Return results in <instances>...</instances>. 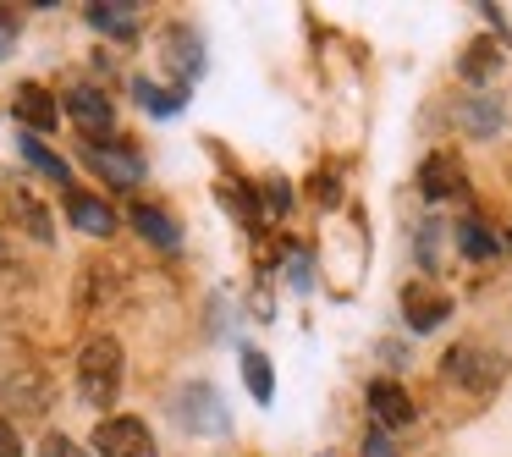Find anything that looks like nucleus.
Here are the masks:
<instances>
[{
	"instance_id": "1",
	"label": "nucleus",
	"mask_w": 512,
	"mask_h": 457,
	"mask_svg": "<svg viewBox=\"0 0 512 457\" xmlns=\"http://www.w3.org/2000/svg\"><path fill=\"white\" fill-rule=\"evenodd\" d=\"M78 391L89 408H111L122 397V342L116 336H94L78 353Z\"/></svg>"
},
{
	"instance_id": "2",
	"label": "nucleus",
	"mask_w": 512,
	"mask_h": 457,
	"mask_svg": "<svg viewBox=\"0 0 512 457\" xmlns=\"http://www.w3.org/2000/svg\"><path fill=\"white\" fill-rule=\"evenodd\" d=\"M94 452L100 457H155V435L133 413H105L94 424Z\"/></svg>"
},
{
	"instance_id": "3",
	"label": "nucleus",
	"mask_w": 512,
	"mask_h": 457,
	"mask_svg": "<svg viewBox=\"0 0 512 457\" xmlns=\"http://www.w3.org/2000/svg\"><path fill=\"white\" fill-rule=\"evenodd\" d=\"M177 419H182V430H193V435H226L232 430L226 402H221V391H215L210 380H193V386L177 391Z\"/></svg>"
},
{
	"instance_id": "4",
	"label": "nucleus",
	"mask_w": 512,
	"mask_h": 457,
	"mask_svg": "<svg viewBox=\"0 0 512 457\" xmlns=\"http://www.w3.org/2000/svg\"><path fill=\"white\" fill-rule=\"evenodd\" d=\"M446 375H452L457 386H468V391H490L501 380V358L485 353V347H474V342H463V347L446 353Z\"/></svg>"
},
{
	"instance_id": "5",
	"label": "nucleus",
	"mask_w": 512,
	"mask_h": 457,
	"mask_svg": "<svg viewBox=\"0 0 512 457\" xmlns=\"http://www.w3.org/2000/svg\"><path fill=\"white\" fill-rule=\"evenodd\" d=\"M83 160H89V166L100 171L105 182H111V188H127V182H144V160H138L127 144H111V138H105V144H89V149H83Z\"/></svg>"
},
{
	"instance_id": "6",
	"label": "nucleus",
	"mask_w": 512,
	"mask_h": 457,
	"mask_svg": "<svg viewBox=\"0 0 512 457\" xmlns=\"http://www.w3.org/2000/svg\"><path fill=\"white\" fill-rule=\"evenodd\" d=\"M402 320H408L413 331H435L441 320H452V298L424 287V281H408V287H402Z\"/></svg>"
},
{
	"instance_id": "7",
	"label": "nucleus",
	"mask_w": 512,
	"mask_h": 457,
	"mask_svg": "<svg viewBox=\"0 0 512 457\" xmlns=\"http://www.w3.org/2000/svg\"><path fill=\"white\" fill-rule=\"evenodd\" d=\"M67 116L78 122V133H89V138H111V127H116V105L105 100L100 89H72L67 94Z\"/></svg>"
},
{
	"instance_id": "8",
	"label": "nucleus",
	"mask_w": 512,
	"mask_h": 457,
	"mask_svg": "<svg viewBox=\"0 0 512 457\" xmlns=\"http://www.w3.org/2000/svg\"><path fill=\"white\" fill-rule=\"evenodd\" d=\"M369 413H375V430H402V424H413V397L397 380H375L369 386Z\"/></svg>"
},
{
	"instance_id": "9",
	"label": "nucleus",
	"mask_w": 512,
	"mask_h": 457,
	"mask_svg": "<svg viewBox=\"0 0 512 457\" xmlns=\"http://www.w3.org/2000/svg\"><path fill=\"white\" fill-rule=\"evenodd\" d=\"M17 116H23V122H28V133H50V127H56L61 122V105H56V94H50V89H39V83H23V89H17Z\"/></svg>"
},
{
	"instance_id": "10",
	"label": "nucleus",
	"mask_w": 512,
	"mask_h": 457,
	"mask_svg": "<svg viewBox=\"0 0 512 457\" xmlns=\"http://www.w3.org/2000/svg\"><path fill=\"white\" fill-rule=\"evenodd\" d=\"M67 215H72V226H78V232H89V237H111L116 232V210L105 199H94V193L72 188L67 193Z\"/></svg>"
},
{
	"instance_id": "11",
	"label": "nucleus",
	"mask_w": 512,
	"mask_h": 457,
	"mask_svg": "<svg viewBox=\"0 0 512 457\" xmlns=\"http://www.w3.org/2000/svg\"><path fill=\"white\" fill-rule=\"evenodd\" d=\"M419 193L424 199H452V193H463V166L452 155H430L419 166Z\"/></svg>"
},
{
	"instance_id": "12",
	"label": "nucleus",
	"mask_w": 512,
	"mask_h": 457,
	"mask_svg": "<svg viewBox=\"0 0 512 457\" xmlns=\"http://www.w3.org/2000/svg\"><path fill=\"white\" fill-rule=\"evenodd\" d=\"M127 221H133V226H138V232H144L155 248H177V221H171V215L160 210V204L133 199V204H127Z\"/></svg>"
},
{
	"instance_id": "13",
	"label": "nucleus",
	"mask_w": 512,
	"mask_h": 457,
	"mask_svg": "<svg viewBox=\"0 0 512 457\" xmlns=\"http://www.w3.org/2000/svg\"><path fill=\"white\" fill-rule=\"evenodd\" d=\"M457 122H463V133H474V138H496L507 116H501V100H490V94H474V100H463Z\"/></svg>"
},
{
	"instance_id": "14",
	"label": "nucleus",
	"mask_w": 512,
	"mask_h": 457,
	"mask_svg": "<svg viewBox=\"0 0 512 457\" xmlns=\"http://www.w3.org/2000/svg\"><path fill=\"white\" fill-rule=\"evenodd\" d=\"M83 12H89V23L105 28V34H133V6H122V0H94Z\"/></svg>"
},
{
	"instance_id": "15",
	"label": "nucleus",
	"mask_w": 512,
	"mask_h": 457,
	"mask_svg": "<svg viewBox=\"0 0 512 457\" xmlns=\"http://www.w3.org/2000/svg\"><path fill=\"white\" fill-rule=\"evenodd\" d=\"M23 160H28V166H39V171H45V177H50V182H61V188H67V182H72V171H67V160H61V155H50V149H45V144H39V138H34V133H23Z\"/></svg>"
},
{
	"instance_id": "16",
	"label": "nucleus",
	"mask_w": 512,
	"mask_h": 457,
	"mask_svg": "<svg viewBox=\"0 0 512 457\" xmlns=\"http://www.w3.org/2000/svg\"><path fill=\"white\" fill-rule=\"evenodd\" d=\"M12 402H28L34 413H45V402H50V380L39 375V369H23V375H12Z\"/></svg>"
},
{
	"instance_id": "17",
	"label": "nucleus",
	"mask_w": 512,
	"mask_h": 457,
	"mask_svg": "<svg viewBox=\"0 0 512 457\" xmlns=\"http://www.w3.org/2000/svg\"><path fill=\"white\" fill-rule=\"evenodd\" d=\"M457 248H463V254L468 259H490V254H496V237H490V226L485 221H474V215H468V221L463 226H457Z\"/></svg>"
},
{
	"instance_id": "18",
	"label": "nucleus",
	"mask_w": 512,
	"mask_h": 457,
	"mask_svg": "<svg viewBox=\"0 0 512 457\" xmlns=\"http://www.w3.org/2000/svg\"><path fill=\"white\" fill-rule=\"evenodd\" d=\"M496 67H501V50L490 45V39H479V45H468V56H463V78H468V83H485V78H496Z\"/></svg>"
},
{
	"instance_id": "19",
	"label": "nucleus",
	"mask_w": 512,
	"mask_h": 457,
	"mask_svg": "<svg viewBox=\"0 0 512 457\" xmlns=\"http://www.w3.org/2000/svg\"><path fill=\"white\" fill-rule=\"evenodd\" d=\"M243 380H248V391H254L259 402L276 397V375H270V358L265 353H243Z\"/></svg>"
},
{
	"instance_id": "20",
	"label": "nucleus",
	"mask_w": 512,
	"mask_h": 457,
	"mask_svg": "<svg viewBox=\"0 0 512 457\" xmlns=\"http://www.w3.org/2000/svg\"><path fill=\"white\" fill-rule=\"evenodd\" d=\"M12 204H17V215H23V226H28V237H39V243H50V215H45V204H34L23 188L12 193Z\"/></svg>"
},
{
	"instance_id": "21",
	"label": "nucleus",
	"mask_w": 512,
	"mask_h": 457,
	"mask_svg": "<svg viewBox=\"0 0 512 457\" xmlns=\"http://www.w3.org/2000/svg\"><path fill=\"white\" fill-rule=\"evenodd\" d=\"M133 94H138V100H144V105H149V111H155V116H177V111H182V100H177V94L155 89V83H149V78H133Z\"/></svg>"
},
{
	"instance_id": "22",
	"label": "nucleus",
	"mask_w": 512,
	"mask_h": 457,
	"mask_svg": "<svg viewBox=\"0 0 512 457\" xmlns=\"http://www.w3.org/2000/svg\"><path fill=\"white\" fill-rule=\"evenodd\" d=\"M39 457H89V452H83L78 441H67V435H45V441H39Z\"/></svg>"
},
{
	"instance_id": "23",
	"label": "nucleus",
	"mask_w": 512,
	"mask_h": 457,
	"mask_svg": "<svg viewBox=\"0 0 512 457\" xmlns=\"http://www.w3.org/2000/svg\"><path fill=\"white\" fill-rule=\"evenodd\" d=\"M0 457H23V435L12 419H0Z\"/></svg>"
},
{
	"instance_id": "24",
	"label": "nucleus",
	"mask_w": 512,
	"mask_h": 457,
	"mask_svg": "<svg viewBox=\"0 0 512 457\" xmlns=\"http://www.w3.org/2000/svg\"><path fill=\"white\" fill-rule=\"evenodd\" d=\"M265 204L276 215H287V204H292V193H287V182H265Z\"/></svg>"
},
{
	"instance_id": "25",
	"label": "nucleus",
	"mask_w": 512,
	"mask_h": 457,
	"mask_svg": "<svg viewBox=\"0 0 512 457\" xmlns=\"http://www.w3.org/2000/svg\"><path fill=\"white\" fill-rule=\"evenodd\" d=\"M364 457H397V452H391V435H386V430H375V435L364 441Z\"/></svg>"
},
{
	"instance_id": "26",
	"label": "nucleus",
	"mask_w": 512,
	"mask_h": 457,
	"mask_svg": "<svg viewBox=\"0 0 512 457\" xmlns=\"http://www.w3.org/2000/svg\"><path fill=\"white\" fill-rule=\"evenodd\" d=\"M292 287H309V254H292Z\"/></svg>"
},
{
	"instance_id": "27",
	"label": "nucleus",
	"mask_w": 512,
	"mask_h": 457,
	"mask_svg": "<svg viewBox=\"0 0 512 457\" xmlns=\"http://www.w3.org/2000/svg\"><path fill=\"white\" fill-rule=\"evenodd\" d=\"M6 50H12V23L0 17V56H6Z\"/></svg>"
}]
</instances>
